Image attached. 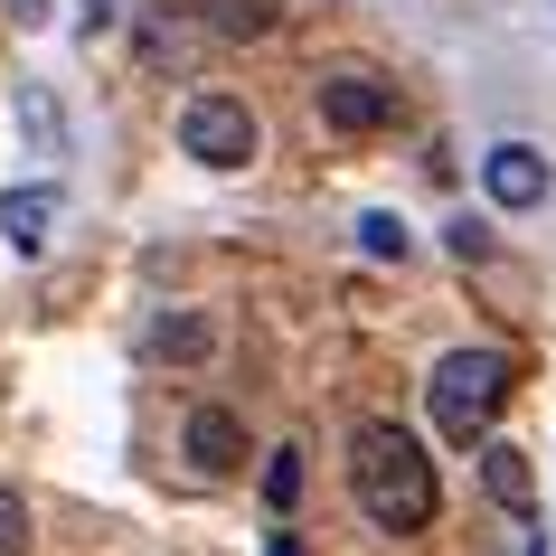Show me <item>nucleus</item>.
<instances>
[{"mask_svg":"<svg viewBox=\"0 0 556 556\" xmlns=\"http://www.w3.org/2000/svg\"><path fill=\"white\" fill-rule=\"evenodd\" d=\"M350 491H358V509H368L378 528H396V538L434 528V509H443L434 453H425L406 425H358V443H350Z\"/></svg>","mask_w":556,"mask_h":556,"instance_id":"f257e3e1","label":"nucleus"},{"mask_svg":"<svg viewBox=\"0 0 556 556\" xmlns=\"http://www.w3.org/2000/svg\"><path fill=\"white\" fill-rule=\"evenodd\" d=\"M425 396H434V425H443L453 443L491 434L500 396H509V358H500V350H453V358H434Z\"/></svg>","mask_w":556,"mask_h":556,"instance_id":"f03ea898","label":"nucleus"},{"mask_svg":"<svg viewBox=\"0 0 556 556\" xmlns=\"http://www.w3.org/2000/svg\"><path fill=\"white\" fill-rule=\"evenodd\" d=\"M255 114H245V104H236V94H199V104H189V114H179V151H189V161H207V170H245V161H255Z\"/></svg>","mask_w":556,"mask_h":556,"instance_id":"7ed1b4c3","label":"nucleus"},{"mask_svg":"<svg viewBox=\"0 0 556 556\" xmlns=\"http://www.w3.org/2000/svg\"><path fill=\"white\" fill-rule=\"evenodd\" d=\"M321 123L330 132H387L396 123V86L378 66H330L321 76Z\"/></svg>","mask_w":556,"mask_h":556,"instance_id":"20e7f679","label":"nucleus"},{"mask_svg":"<svg viewBox=\"0 0 556 556\" xmlns=\"http://www.w3.org/2000/svg\"><path fill=\"white\" fill-rule=\"evenodd\" d=\"M481 189H491L500 207H538L547 199V161H538L528 142H500L491 161H481Z\"/></svg>","mask_w":556,"mask_h":556,"instance_id":"39448f33","label":"nucleus"},{"mask_svg":"<svg viewBox=\"0 0 556 556\" xmlns=\"http://www.w3.org/2000/svg\"><path fill=\"white\" fill-rule=\"evenodd\" d=\"M189 463H199V471H236V463H245V425H236L227 406H199V415H189Z\"/></svg>","mask_w":556,"mask_h":556,"instance_id":"423d86ee","label":"nucleus"},{"mask_svg":"<svg viewBox=\"0 0 556 556\" xmlns=\"http://www.w3.org/2000/svg\"><path fill=\"white\" fill-rule=\"evenodd\" d=\"M0 236H10L20 255H38V245L58 236V189H10V199H0Z\"/></svg>","mask_w":556,"mask_h":556,"instance_id":"0eeeda50","label":"nucleus"},{"mask_svg":"<svg viewBox=\"0 0 556 556\" xmlns=\"http://www.w3.org/2000/svg\"><path fill=\"white\" fill-rule=\"evenodd\" d=\"M481 491H491L509 519H528V500H538V471H528L519 443H491V453H481Z\"/></svg>","mask_w":556,"mask_h":556,"instance_id":"6e6552de","label":"nucleus"},{"mask_svg":"<svg viewBox=\"0 0 556 556\" xmlns=\"http://www.w3.org/2000/svg\"><path fill=\"white\" fill-rule=\"evenodd\" d=\"M142 350H151V358H170V368H199V358L217 350V330H207L199 312H161V321L142 330Z\"/></svg>","mask_w":556,"mask_h":556,"instance_id":"1a4fd4ad","label":"nucleus"},{"mask_svg":"<svg viewBox=\"0 0 556 556\" xmlns=\"http://www.w3.org/2000/svg\"><path fill=\"white\" fill-rule=\"evenodd\" d=\"M274 20H283V0H199V29L217 38H274Z\"/></svg>","mask_w":556,"mask_h":556,"instance_id":"9d476101","label":"nucleus"},{"mask_svg":"<svg viewBox=\"0 0 556 556\" xmlns=\"http://www.w3.org/2000/svg\"><path fill=\"white\" fill-rule=\"evenodd\" d=\"M20 132H29V151H66V114H58V94H48V86L20 94Z\"/></svg>","mask_w":556,"mask_h":556,"instance_id":"9b49d317","label":"nucleus"},{"mask_svg":"<svg viewBox=\"0 0 556 556\" xmlns=\"http://www.w3.org/2000/svg\"><path fill=\"white\" fill-rule=\"evenodd\" d=\"M264 500H274V509H293V500H302V453H293V443H274V463H264Z\"/></svg>","mask_w":556,"mask_h":556,"instance_id":"f8f14e48","label":"nucleus"},{"mask_svg":"<svg viewBox=\"0 0 556 556\" xmlns=\"http://www.w3.org/2000/svg\"><path fill=\"white\" fill-rule=\"evenodd\" d=\"M0 556H29V509H20V491H0Z\"/></svg>","mask_w":556,"mask_h":556,"instance_id":"ddd939ff","label":"nucleus"},{"mask_svg":"<svg viewBox=\"0 0 556 556\" xmlns=\"http://www.w3.org/2000/svg\"><path fill=\"white\" fill-rule=\"evenodd\" d=\"M358 245H368V255H406V227H396V217H358Z\"/></svg>","mask_w":556,"mask_h":556,"instance_id":"4468645a","label":"nucleus"},{"mask_svg":"<svg viewBox=\"0 0 556 556\" xmlns=\"http://www.w3.org/2000/svg\"><path fill=\"white\" fill-rule=\"evenodd\" d=\"M179 48H189V38H179L170 20H151V29H142V58H151V66H179Z\"/></svg>","mask_w":556,"mask_h":556,"instance_id":"2eb2a0df","label":"nucleus"},{"mask_svg":"<svg viewBox=\"0 0 556 556\" xmlns=\"http://www.w3.org/2000/svg\"><path fill=\"white\" fill-rule=\"evenodd\" d=\"M453 255H463V264H481V255H491V227H471V217H453Z\"/></svg>","mask_w":556,"mask_h":556,"instance_id":"dca6fc26","label":"nucleus"},{"mask_svg":"<svg viewBox=\"0 0 556 556\" xmlns=\"http://www.w3.org/2000/svg\"><path fill=\"white\" fill-rule=\"evenodd\" d=\"M114 20H123V0H86V38H94V29H114Z\"/></svg>","mask_w":556,"mask_h":556,"instance_id":"f3484780","label":"nucleus"},{"mask_svg":"<svg viewBox=\"0 0 556 556\" xmlns=\"http://www.w3.org/2000/svg\"><path fill=\"white\" fill-rule=\"evenodd\" d=\"M0 10H10L20 29H38V20H48V0H0Z\"/></svg>","mask_w":556,"mask_h":556,"instance_id":"a211bd4d","label":"nucleus"},{"mask_svg":"<svg viewBox=\"0 0 556 556\" xmlns=\"http://www.w3.org/2000/svg\"><path fill=\"white\" fill-rule=\"evenodd\" d=\"M264 556H302V547H293V538H274V547H264Z\"/></svg>","mask_w":556,"mask_h":556,"instance_id":"6ab92c4d","label":"nucleus"}]
</instances>
